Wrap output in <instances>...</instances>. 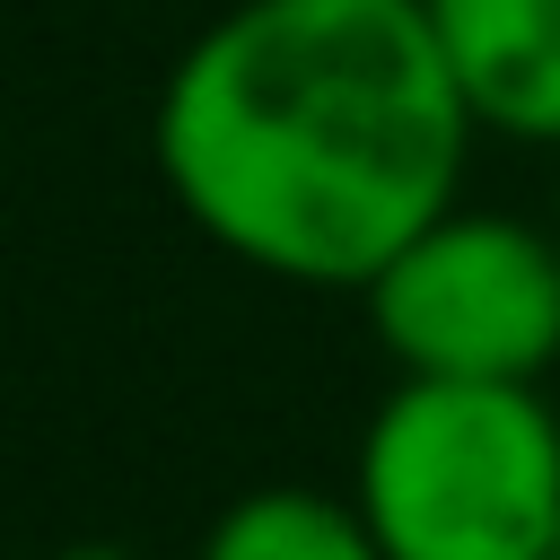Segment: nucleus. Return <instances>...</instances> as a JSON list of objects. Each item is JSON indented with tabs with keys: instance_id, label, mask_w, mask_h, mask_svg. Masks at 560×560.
<instances>
[{
	"instance_id": "1",
	"label": "nucleus",
	"mask_w": 560,
	"mask_h": 560,
	"mask_svg": "<svg viewBox=\"0 0 560 560\" xmlns=\"http://www.w3.org/2000/svg\"><path fill=\"white\" fill-rule=\"evenodd\" d=\"M472 140L429 0H236L149 122L175 210L289 289H368L455 210Z\"/></svg>"
},
{
	"instance_id": "2",
	"label": "nucleus",
	"mask_w": 560,
	"mask_h": 560,
	"mask_svg": "<svg viewBox=\"0 0 560 560\" xmlns=\"http://www.w3.org/2000/svg\"><path fill=\"white\" fill-rule=\"evenodd\" d=\"M385 560H560V411L542 385L402 376L350 455Z\"/></svg>"
},
{
	"instance_id": "3",
	"label": "nucleus",
	"mask_w": 560,
	"mask_h": 560,
	"mask_svg": "<svg viewBox=\"0 0 560 560\" xmlns=\"http://www.w3.org/2000/svg\"><path fill=\"white\" fill-rule=\"evenodd\" d=\"M359 298L402 376L542 385L560 359V228L455 201Z\"/></svg>"
},
{
	"instance_id": "4",
	"label": "nucleus",
	"mask_w": 560,
	"mask_h": 560,
	"mask_svg": "<svg viewBox=\"0 0 560 560\" xmlns=\"http://www.w3.org/2000/svg\"><path fill=\"white\" fill-rule=\"evenodd\" d=\"M472 131L560 149V0H429Z\"/></svg>"
},
{
	"instance_id": "5",
	"label": "nucleus",
	"mask_w": 560,
	"mask_h": 560,
	"mask_svg": "<svg viewBox=\"0 0 560 560\" xmlns=\"http://www.w3.org/2000/svg\"><path fill=\"white\" fill-rule=\"evenodd\" d=\"M192 560H385V542L368 534L359 499H332V490H306V481H271V490L228 499Z\"/></svg>"
},
{
	"instance_id": "6",
	"label": "nucleus",
	"mask_w": 560,
	"mask_h": 560,
	"mask_svg": "<svg viewBox=\"0 0 560 560\" xmlns=\"http://www.w3.org/2000/svg\"><path fill=\"white\" fill-rule=\"evenodd\" d=\"M52 560H140V551H122V542H61Z\"/></svg>"
},
{
	"instance_id": "7",
	"label": "nucleus",
	"mask_w": 560,
	"mask_h": 560,
	"mask_svg": "<svg viewBox=\"0 0 560 560\" xmlns=\"http://www.w3.org/2000/svg\"><path fill=\"white\" fill-rule=\"evenodd\" d=\"M551 228H560V219H551Z\"/></svg>"
}]
</instances>
